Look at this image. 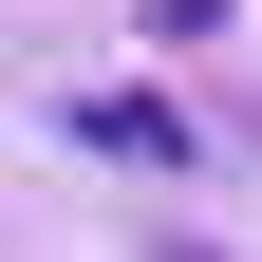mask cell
<instances>
[{"instance_id": "obj_1", "label": "cell", "mask_w": 262, "mask_h": 262, "mask_svg": "<svg viewBox=\"0 0 262 262\" xmlns=\"http://www.w3.org/2000/svg\"><path fill=\"white\" fill-rule=\"evenodd\" d=\"M75 131H94V150H113V169H187V113H169V94H94Z\"/></svg>"}]
</instances>
